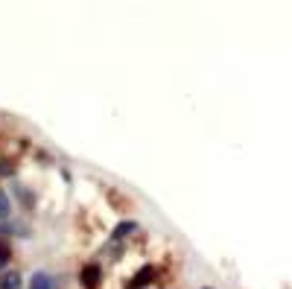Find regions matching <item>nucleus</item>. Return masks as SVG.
I'll return each mask as SVG.
<instances>
[{
    "label": "nucleus",
    "mask_w": 292,
    "mask_h": 289,
    "mask_svg": "<svg viewBox=\"0 0 292 289\" xmlns=\"http://www.w3.org/2000/svg\"><path fill=\"white\" fill-rule=\"evenodd\" d=\"M99 278H102V269H99L97 263L85 266V269H82V275H79V281H82V287H85V289H97Z\"/></svg>",
    "instance_id": "obj_1"
},
{
    "label": "nucleus",
    "mask_w": 292,
    "mask_h": 289,
    "mask_svg": "<svg viewBox=\"0 0 292 289\" xmlns=\"http://www.w3.org/2000/svg\"><path fill=\"white\" fill-rule=\"evenodd\" d=\"M155 281V266H143L135 278H132V287H146V284H152Z\"/></svg>",
    "instance_id": "obj_2"
},
{
    "label": "nucleus",
    "mask_w": 292,
    "mask_h": 289,
    "mask_svg": "<svg viewBox=\"0 0 292 289\" xmlns=\"http://www.w3.org/2000/svg\"><path fill=\"white\" fill-rule=\"evenodd\" d=\"M29 289H53V278H50L47 272H35V275H32Z\"/></svg>",
    "instance_id": "obj_3"
},
{
    "label": "nucleus",
    "mask_w": 292,
    "mask_h": 289,
    "mask_svg": "<svg viewBox=\"0 0 292 289\" xmlns=\"http://www.w3.org/2000/svg\"><path fill=\"white\" fill-rule=\"evenodd\" d=\"M20 275L18 272H6L3 278H0V289H20Z\"/></svg>",
    "instance_id": "obj_4"
},
{
    "label": "nucleus",
    "mask_w": 292,
    "mask_h": 289,
    "mask_svg": "<svg viewBox=\"0 0 292 289\" xmlns=\"http://www.w3.org/2000/svg\"><path fill=\"white\" fill-rule=\"evenodd\" d=\"M135 228H137L135 222H120V225L114 228V240H123V237H129V234H132Z\"/></svg>",
    "instance_id": "obj_5"
},
{
    "label": "nucleus",
    "mask_w": 292,
    "mask_h": 289,
    "mask_svg": "<svg viewBox=\"0 0 292 289\" xmlns=\"http://www.w3.org/2000/svg\"><path fill=\"white\" fill-rule=\"evenodd\" d=\"M9 211H12V208H9V199H6V193L0 190V219H9Z\"/></svg>",
    "instance_id": "obj_6"
},
{
    "label": "nucleus",
    "mask_w": 292,
    "mask_h": 289,
    "mask_svg": "<svg viewBox=\"0 0 292 289\" xmlns=\"http://www.w3.org/2000/svg\"><path fill=\"white\" fill-rule=\"evenodd\" d=\"M12 170H15V167H12L9 161H0V175H12Z\"/></svg>",
    "instance_id": "obj_7"
},
{
    "label": "nucleus",
    "mask_w": 292,
    "mask_h": 289,
    "mask_svg": "<svg viewBox=\"0 0 292 289\" xmlns=\"http://www.w3.org/2000/svg\"><path fill=\"white\" fill-rule=\"evenodd\" d=\"M6 263H9V249H6V246H0V269H3Z\"/></svg>",
    "instance_id": "obj_8"
}]
</instances>
